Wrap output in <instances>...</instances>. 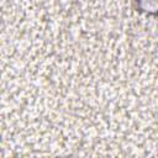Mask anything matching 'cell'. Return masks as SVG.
Segmentation results:
<instances>
[{"label":"cell","mask_w":158,"mask_h":158,"mask_svg":"<svg viewBox=\"0 0 158 158\" xmlns=\"http://www.w3.org/2000/svg\"><path fill=\"white\" fill-rule=\"evenodd\" d=\"M141 11L158 15V0H136Z\"/></svg>","instance_id":"6da1fadb"}]
</instances>
